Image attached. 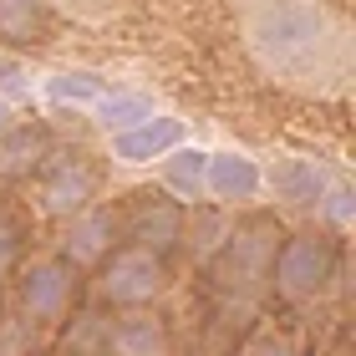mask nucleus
I'll use <instances>...</instances> for the list:
<instances>
[{
    "label": "nucleus",
    "mask_w": 356,
    "mask_h": 356,
    "mask_svg": "<svg viewBox=\"0 0 356 356\" xmlns=\"http://www.w3.org/2000/svg\"><path fill=\"white\" fill-rule=\"evenodd\" d=\"M76 265L61 254H36V260L15 265V311L31 326H61L76 305Z\"/></svg>",
    "instance_id": "nucleus-5"
},
{
    "label": "nucleus",
    "mask_w": 356,
    "mask_h": 356,
    "mask_svg": "<svg viewBox=\"0 0 356 356\" xmlns=\"http://www.w3.org/2000/svg\"><path fill=\"white\" fill-rule=\"evenodd\" d=\"M245 356H300V351H296V341H290V336L265 331V336H254V341L245 346Z\"/></svg>",
    "instance_id": "nucleus-22"
},
{
    "label": "nucleus",
    "mask_w": 356,
    "mask_h": 356,
    "mask_svg": "<svg viewBox=\"0 0 356 356\" xmlns=\"http://www.w3.org/2000/svg\"><path fill=\"white\" fill-rule=\"evenodd\" d=\"M31 351H36V326L21 311L0 316V356H31Z\"/></svg>",
    "instance_id": "nucleus-20"
},
{
    "label": "nucleus",
    "mask_w": 356,
    "mask_h": 356,
    "mask_svg": "<svg viewBox=\"0 0 356 356\" xmlns=\"http://www.w3.org/2000/svg\"><path fill=\"white\" fill-rule=\"evenodd\" d=\"M331 178H336V173L321 163V158L280 153V158L265 168V193L275 199V209H285V214H316V204L326 199Z\"/></svg>",
    "instance_id": "nucleus-7"
},
{
    "label": "nucleus",
    "mask_w": 356,
    "mask_h": 356,
    "mask_svg": "<svg viewBox=\"0 0 356 356\" xmlns=\"http://www.w3.org/2000/svg\"><path fill=\"white\" fill-rule=\"evenodd\" d=\"M97 300L112 305V311H127V305H153L168 290V254L143 250V245H118L97 265Z\"/></svg>",
    "instance_id": "nucleus-4"
},
{
    "label": "nucleus",
    "mask_w": 356,
    "mask_h": 356,
    "mask_svg": "<svg viewBox=\"0 0 356 356\" xmlns=\"http://www.w3.org/2000/svg\"><path fill=\"white\" fill-rule=\"evenodd\" d=\"M122 239L127 245L168 254L178 239H184V204L168 199V193H143V199L133 204V214L122 219Z\"/></svg>",
    "instance_id": "nucleus-11"
},
{
    "label": "nucleus",
    "mask_w": 356,
    "mask_h": 356,
    "mask_svg": "<svg viewBox=\"0 0 356 356\" xmlns=\"http://www.w3.org/2000/svg\"><path fill=\"white\" fill-rule=\"evenodd\" d=\"M118 239H122V219L112 214V209H102V204H87V209H76V214L61 219L56 254L67 265H76V270H97L112 250H118Z\"/></svg>",
    "instance_id": "nucleus-8"
},
{
    "label": "nucleus",
    "mask_w": 356,
    "mask_h": 356,
    "mask_svg": "<svg viewBox=\"0 0 356 356\" xmlns=\"http://www.w3.org/2000/svg\"><path fill=\"white\" fill-rule=\"evenodd\" d=\"M260 193H265L260 158H250V153H239V148L209 153V163H204V199L234 209V204H254Z\"/></svg>",
    "instance_id": "nucleus-10"
},
{
    "label": "nucleus",
    "mask_w": 356,
    "mask_h": 356,
    "mask_svg": "<svg viewBox=\"0 0 356 356\" xmlns=\"http://www.w3.org/2000/svg\"><path fill=\"white\" fill-rule=\"evenodd\" d=\"M280 219L275 214H250V219H234L224 239L214 245V254L204 260L209 275V290L229 305V311H254L265 296H270V265H275V250H280Z\"/></svg>",
    "instance_id": "nucleus-2"
},
{
    "label": "nucleus",
    "mask_w": 356,
    "mask_h": 356,
    "mask_svg": "<svg viewBox=\"0 0 356 356\" xmlns=\"http://www.w3.org/2000/svg\"><path fill=\"white\" fill-rule=\"evenodd\" d=\"M224 229H229V219H219V214H184V239H188V250L199 254V260H209L214 254V245L224 239Z\"/></svg>",
    "instance_id": "nucleus-19"
},
{
    "label": "nucleus",
    "mask_w": 356,
    "mask_h": 356,
    "mask_svg": "<svg viewBox=\"0 0 356 356\" xmlns=\"http://www.w3.org/2000/svg\"><path fill=\"white\" fill-rule=\"evenodd\" d=\"M15 265H21V229H15V219L0 209V285L15 275Z\"/></svg>",
    "instance_id": "nucleus-21"
},
{
    "label": "nucleus",
    "mask_w": 356,
    "mask_h": 356,
    "mask_svg": "<svg viewBox=\"0 0 356 356\" xmlns=\"http://www.w3.org/2000/svg\"><path fill=\"white\" fill-rule=\"evenodd\" d=\"M46 36V0H0V41L36 46Z\"/></svg>",
    "instance_id": "nucleus-17"
},
{
    "label": "nucleus",
    "mask_w": 356,
    "mask_h": 356,
    "mask_svg": "<svg viewBox=\"0 0 356 356\" xmlns=\"http://www.w3.org/2000/svg\"><path fill=\"white\" fill-rule=\"evenodd\" d=\"M46 158V133L41 127H26V122H15L6 138H0V178H21L31 173Z\"/></svg>",
    "instance_id": "nucleus-16"
},
{
    "label": "nucleus",
    "mask_w": 356,
    "mask_h": 356,
    "mask_svg": "<svg viewBox=\"0 0 356 356\" xmlns=\"http://www.w3.org/2000/svg\"><path fill=\"white\" fill-rule=\"evenodd\" d=\"M188 138V122L184 118H168V112H153V118H143L133 127H118V133H107V158L118 168H148L158 163L168 148Z\"/></svg>",
    "instance_id": "nucleus-9"
},
{
    "label": "nucleus",
    "mask_w": 356,
    "mask_h": 356,
    "mask_svg": "<svg viewBox=\"0 0 356 356\" xmlns=\"http://www.w3.org/2000/svg\"><path fill=\"white\" fill-rule=\"evenodd\" d=\"M87 204H97V168L87 158H61V163H51V173L41 178V209L46 214L67 219Z\"/></svg>",
    "instance_id": "nucleus-12"
},
{
    "label": "nucleus",
    "mask_w": 356,
    "mask_h": 356,
    "mask_svg": "<svg viewBox=\"0 0 356 356\" xmlns=\"http://www.w3.org/2000/svg\"><path fill=\"white\" fill-rule=\"evenodd\" d=\"M15 122H21V112H15V107L6 102V97H0V138H6L10 127H15Z\"/></svg>",
    "instance_id": "nucleus-23"
},
{
    "label": "nucleus",
    "mask_w": 356,
    "mask_h": 356,
    "mask_svg": "<svg viewBox=\"0 0 356 356\" xmlns=\"http://www.w3.org/2000/svg\"><path fill=\"white\" fill-rule=\"evenodd\" d=\"M107 76L92 72V67H61V72H46L41 82V102L46 107H76V112H92L97 102L107 97Z\"/></svg>",
    "instance_id": "nucleus-14"
},
{
    "label": "nucleus",
    "mask_w": 356,
    "mask_h": 356,
    "mask_svg": "<svg viewBox=\"0 0 356 356\" xmlns=\"http://www.w3.org/2000/svg\"><path fill=\"white\" fill-rule=\"evenodd\" d=\"M153 112H158V102L148 92H138V87H107V97L92 107V118H97L102 133H118V127H133L143 118H153Z\"/></svg>",
    "instance_id": "nucleus-15"
},
{
    "label": "nucleus",
    "mask_w": 356,
    "mask_h": 356,
    "mask_svg": "<svg viewBox=\"0 0 356 356\" xmlns=\"http://www.w3.org/2000/svg\"><path fill=\"white\" fill-rule=\"evenodd\" d=\"M97 356H173V331L153 305H127L97 326Z\"/></svg>",
    "instance_id": "nucleus-6"
},
{
    "label": "nucleus",
    "mask_w": 356,
    "mask_h": 356,
    "mask_svg": "<svg viewBox=\"0 0 356 356\" xmlns=\"http://www.w3.org/2000/svg\"><path fill=\"white\" fill-rule=\"evenodd\" d=\"M341 275V234L331 229H305V234H285L270 265V290L280 300H321Z\"/></svg>",
    "instance_id": "nucleus-3"
},
{
    "label": "nucleus",
    "mask_w": 356,
    "mask_h": 356,
    "mask_svg": "<svg viewBox=\"0 0 356 356\" xmlns=\"http://www.w3.org/2000/svg\"><path fill=\"white\" fill-rule=\"evenodd\" d=\"M204 163H209V148H199V143H178V148H168L163 158H158V178H163V193L178 204H199L204 199Z\"/></svg>",
    "instance_id": "nucleus-13"
},
{
    "label": "nucleus",
    "mask_w": 356,
    "mask_h": 356,
    "mask_svg": "<svg viewBox=\"0 0 356 356\" xmlns=\"http://www.w3.org/2000/svg\"><path fill=\"white\" fill-rule=\"evenodd\" d=\"M316 219H326V229H331V234H346V229H351V219H356V199H351V188L341 184V178H331L326 199L316 204Z\"/></svg>",
    "instance_id": "nucleus-18"
},
{
    "label": "nucleus",
    "mask_w": 356,
    "mask_h": 356,
    "mask_svg": "<svg viewBox=\"0 0 356 356\" xmlns=\"http://www.w3.org/2000/svg\"><path fill=\"white\" fill-rule=\"evenodd\" d=\"M245 56L265 82L296 97H346L356 76V31L326 0H229Z\"/></svg>",
    "instance_id": "nucleus-1"
}]
</instances>
